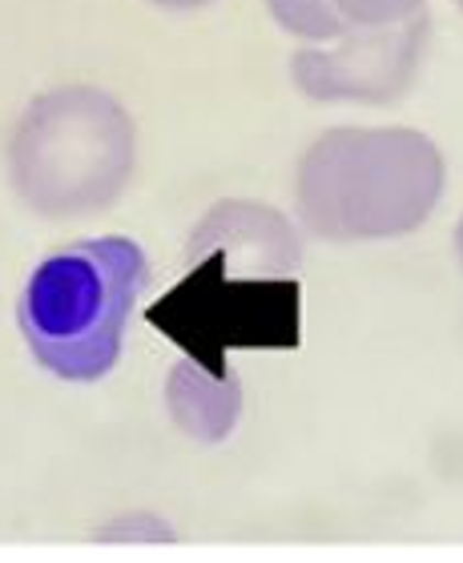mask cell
I'll use <instances>...</instances> for the list:
<instances>
[{
	"label": "cell",
	"mask_w": 463,
	"mask_h": 563,
	"mask_svg": "<svg viewBox=\"0 0 463 563\" xmlns=\"http://www.w3.org/2000/svg\"><path fill=\"white\" fill-rule=\"evenodd\" d=\"M443 186V150L416 125H331L295 162L298 222L334 246L411 238L440 210Z\"/></svg>",
	"instance_id": "1"
},
{
	"label": "cell",
	"mask_w": 463,
	"mask_h": 563,
	"mask_svg": "<svg viewBox=\"0 0 463 563\" xmlns=\"http://www.w3.org/2000/svg\"><path fill=\"white\" fill-rule=\"evenodd\" d=\"M4 162L33 213L93 218L113 210L137 174V121L101 85H53L21 109Z\"/></svg>",
	"instance_id": "2"
},
{
	"label": "cell",
	"mask_w": 463,
	"mask_h": 563,
	"mask_svg": "<svg viewBox=\"0 0 463 563\" xmlns=\"http://www.w3.org/2000/svg\"><path fill=\"white\" fill-rule=\"evenodd\" d=\"M150 282L145 250L106 234L48 254L24 282L16 322L24 346L60 383H97L121 358L125 327Z\"/></svg>",
	"instance_id": "3"
},
{
	"label": "cell",
	"mask_w": 463,
	"mask_h": 563,
	"mask_svg": "<svg viewBox=\"0 0 463 563\" xmlns=\"http://www.w3.org/2000/svg\"><path fill=\"white\" fill-rule=\"evenodd\" d=\"M302 266V238L283 210L254 198H227L194 225L186 246V314L214 322L222 346L271 339L262 306L290 310Z\"/></svg>",
	"instance_id": "4"
},
{
	"label": "cell",
	"mask_w": 463,
	"mask_h": 563,
	"mask_svg": "<svg viewBox=\"0 0 463 563\" xmlns=\"http://www.w3.org/2000/svg\"><path fill=\"white\" fill-rule=\"evenodd\" d=\"M431 16L351 29L331 41L298 45L286 60L290 85L315 106H395L411 93L428 60Z\"/></svg>",
	"instance_id": "5"
},
{
	"label": "cell",
	"mask_w": 463,
	"mask_h": 563,
	"mask_svg": "<svg viewBox=\"0 0 463 563\" xmlns=\"http://www.w3.org/2000/svg\"><path fill=\"white\" fill-rule=\"evenodd\" d=\"M166 411L194 443H227L242 419V378L222 358H181L166 375Z\"/></svg>",
	"instance_id": "6"
},
{
	"label": "cell",
	"mask_w": 463,
	"mask_h": 563,
	"mask_svg": "<svg viewBox=\"0 0 463 563\" xmlns=\"http://www.w3.org/2000/svg\"><path fill=\"white\" fill-rule=\"evenodd\" d=\"M266 12L286 36L315 45L351 29L411 21L419 12H428V0H266Z\"/></svg>",
	"instance_id": "7"
},
{
	"label": "cell",
	"mask_w": 463,
	"mask_h": 563,
	"mask_svg": "<svg viewBox=\"0 0 463 563\" xmlns=\"http://www.w3.org/2000/svg\"><path fill=\"white\" fill-rule=\"evenodd\" d=\"M145 4H154L162 12H198V9H210L218 0H145Z\"/></svg>",
	"instance_id": "8"
},
{
	"label": "cell",
	"mask_w": 463,
	"mask_h": 563,
	"mask_svg": "<svg viewBox=\"0 0 463 563\" xmlns=\"http://www.w3.org/2000/svg\"><path fill=\"white\" fill-rule=\"evenodd\" d=\"M455 262H460V271H463V218L455 222Z\"/></svg>",
	"instance_id": "9"
},
{
	"label": "cell",
	"mask_w": 463,
	"mask_h": 563,
	"mask_svg": "<svg viewBox=\"0 0 463 563\" xmlns=\"http://www.w3.org/2000/svg\"><path fill=\"white\" fill-rule=\"evenodd\" d=\"M455 9H460V12H463V0H455Z\"/></svg>",
	"instance_id": "10"
}]
</instances>
